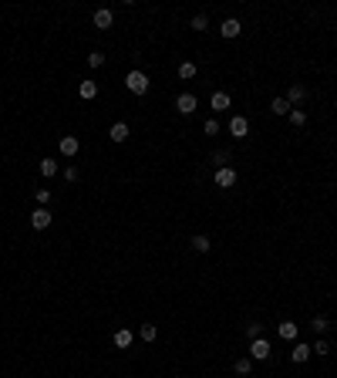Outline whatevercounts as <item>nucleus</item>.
Listing matches in <instances>:
<instances>
[{
  "label": "nucleus",
  "mask_w": 337,
  "mask_h": 378,
  "mask_svg": "<svg viewBox=\"0 0 337 378\" xmlns=\"http://www.w3.org/2000/svg\"><path fill=\"white\" fill-rule=\"evenodd\" d=\"M125 88H129L132 95H145V91H149V74L138 71V68L129 71V74H125Z\"/></svg>",
  "instance_id": "1"
},
{
  "label": "nucleus",
  "mask_w": 337,
  "mask_h": 378,
  "mask_svg": "<svg viewBox=\"0 0 337 378\" xmlns=\"http://www.w3.org/2000/svg\"><path fill=\"white\" fill-rule=\"evenodd\" d=\"M196 108H199V98H196L193 91H182V95L176 98V112L179 115H193Z\"/></svg>",
  "instance_id": "2"
},
{
  "label": "nucleus",
  "mask_w": 337,
  "mask_h": 378,
  "mask_svg": "<svg viewBox=\"0 0 337 378\" xmlns=\"http://www.w3.org/2000/svg\"><path fill=\"white\" fill-rule=\"evenodd\" d=\"M270 341L266 338H257V341H249V358H253V362H266V358H270Z\"/></svg>",
  "instance_id": "3"
},
{
  "label": "nucleus",
  "mask_w": 337,
  "mask_h": 378,
  "mask_svg": "<svg viewBox=\"0 0 337 378\" xmlns=\"http://www.w3.org/2000/svg\"><path fill=\"white\" fill-rule=\"evenodd\" d=\"M51 220H54V216H51V209H48V206H37V209L31 213V226H34V230H48Z\"/></svg>",
  "instance_id": "4"
},
{
  "label": "nucleus",
  "mask_w": 337,
  "mask_h": 378,
  "mask_svg": "<svg viewBox=\"0 0 337 378\" xmlns=\"http://www.w3.org/2000/svg\"><path fill=\"white\" fill-rule=\"evenodd\" d=\"M229 135L233 138H246L249 135V122L243 118V115H233V118H229Z\"/></svg>",
  "instance_id": "5"
},
{
  "label": "nucleus",
  "mask_w": 337,
  "mask_h": 378,
  "mask_svg": "<svg viewBox=\"0 0 337 378\" xmlns=\"http://www.w3.org/2000/svg\"><path fill=\"white\" fill-rule=\"evenodd\" d=\"M213 179H216V186H219V189H229V186H236V172L229 169V166H219Z\"/></svg>",
  "instance_id": "6"
},
{
  "label": "nucleus",
  "mask_w": 337,
  "mask_h": 378,
  "mask_svg": "<svg viewBox=\"0 0 337 378\" xmlns=\"http://www.w3.org/2000/svg\"><path fill=\"white\" fill-rule=\"evenodd\" d=\"M240 31H243V24L236 17H226L223 24H219V34H223V37H240Z\"/></svg>",
  "instance_id": "7"
},
{
  "label": "nucleus",
  "mask_w": 337,
  "mask_h": 378,
  "mask_svg": "<svg viewBox=\"0 0 337 378\" xmlns=\"http://www.w3.org/2000/svg\"><path fill=\"white\" fill-rule=\"evenodd\" d=\"M78 149H81V142H78L74 135H61V155L74 159V155H78Z\"/></svg>",
  "instance_id": "8"
},
{
  "label": "nucleus",
  "mask_w": 337,
  "mask_h": 378,
  "mask_svg": "<svg viewBox=\"0 0 337 378\" xmlns=\"http://www.w3.org/2000/svg\"><path fill=\"white\" fill-rule=\"evenodd\" d=\"M209 105H213V112H226V108L233 105V98L226 95V91H213V98H209Z\"/></svg>",
  "instance_id": "9"
},
{
  "label": "nucleus",
  "mask_w": 337,
  "mask_h": 378,
  "mask_svg": "<svg viewBox=\"0 0 337 378\" xmlns=\"http://www.w3.org/2000/svg\"><path fill=\"white\" fill-rule=\"evenodd\" d=\"M112 21H115V14H112L108 7L95 10V27H98V31H108V27H112Z\"/></svg>",
  "instance_id": "10"
},
{
  "label": "nucleus",
  "mask_w": 337,
  "mask_h": 378,
  "mask_svg": "<svg viewBox=\"0 0 337 378\" xmlns=\"http://www.w3.org/2000/svg\"><path fill=\"white\" fill-rule=\"evenodd\" d=\"M108 138L112 142H125L129 138V122H115L112 129H108Z\"/></svg>",
  "instance_id": "11"
},
{
  "label": "nucleus",
  "mask_w": 337,
  "mask_h": 378,
  "mask_svg": "<svg viewBox=\"0 0 337 378\" xmlns=\"http://www.w3.org/2000/svg\"><path fill=\"white\" fill-rule=\"evenodd\" d=\"M310 345H293V348H290V362H297V365H304L307 362V358H310Z\"/></svg>",
  "instance_id": "12"
},
{
  "label": "nucleus",
  "mask_w": 337,
  "mask_h": 378,
  "mask_svg": "<svg viewBox=\"0 0 337 378\" xmlns=\"http://www.w3.org/2000/svg\"><path fill=\"white\" fill-rule=\"evenodd\" d=\"M132 341H135L132 328H118V331H115V348H132Z\"/></svg>",
  "instance_id": "13"
},
{
  "label": "nucleus",
  "mask_w": 337,
  "mask_h": 378,
  "mask_svg": "<svg viewBox=\"0 0 337 378\" xmlns=\"http://www.w3.org/2000/svg\"><path fill=\"white\" fill-rule=\"evenodd\" d=\"M78 95L85 98V102H91V98H98V85H95V81H81V85H78Z\"/></svg>",
  "instance_id": "14"
},
{
  "label": "nucleus",
  "mask_w": 337,
  "mask_h": 378,
  "mask_svg": "<svg viewBox=\"0 0 337 378\" xmlns=\"http://www.w3.org/2000/svg\"><path fill=\"white\" fill-rule=\"evenodd\" d=\"M304 98H307V88H304V85H290V88H287V102H290V105L304 102Z\"/></svg>",
  "instance_id": "15"
},
{
  "label": "nucleus",
  "mask_w": 337,
  "mask_h": 378,
  "mask_svg": "<svg viewBox=\"0 0 337 378\" xmlns=\"http://www.w3.org/2000/svg\"><path fill=\"white\" fill-rule=\"evenodd\" d=\"M277 334H280L283 341H293V338H297V324H293V321H283L280 328H277Z\"/></svg>",
  "instance_id": "16"
},
{
  "label": "nucleus",
  "mask_w": 337,
  "mask_h": 378,
  "mask_svg": "<svg viewBox=\"0 0 337 378\" xmlns=\"http://www.w3.org/2000/svg\"><path fill=\"white\" fill-rule=\"evenodd\" d=\"M57 169H61V166H57V159H40V176H44V179L57 176Z\"/></svg>",
  "instance_id": "17"
},
{
  "label": "nucleus",
  "mask_w": 337,
  "mask_h": 378,
  "mask_svg": "<svg viewBox=\"0 0 337 378\" xmlns=\"http://www.w3.org/2000/svg\"><path fill=\"white\" fill-rule=\"evenodd\" d=\"M270 108H273V115H290V112H293V105H290L287 98H273Z\"/></svg>",
  "instance_id": "18"
},
{
  "label": "nucleus",
  "mask_w": 337,
  "mask_h": 378,
  "mask_svg": "<svg viewBox=\"0 0 337 378\" xmlns=\"http://www.w3.org/2000/svg\"><path fill=\"white\" fill-rule=\"evenodd\" d=\"M138 334H142V341H155V338H159V328H155V324H142Z\"/></svg>",
  "instance_id": "19"
},
{
  "label": "nucleus",
  "mask_w": 337,
  "mask_h": 378,
  "mask_svg": "<svg viewBox=\"0 0 337 378\" xmlns=\"http://www.w3.org/2000/svg\"><path fill=\"white\" fill-rule=\"evenodd\" d=\"M179 78H182V81L196 78V65H193V61H182V65H179Z\"/></svg>",
  "instance_id": "20"
},
{
  "label": "nucleus",
  "mask_w": 337,
  "mask_h": 378,
  "mask_svg": "<svg viewBox=\"0 0 337 378\" xmlns=\"http://www.w3.org/2000/svg\"><path fill=\"white\" fill-rule=\"evenodd\" d=\"M193 250H196V253H206V250H209V236L196 233V236H193Z\"/></svg>",
  "instance_id": "21"
},
{
  "label": "nucleus",
  "mask_w": 337,
  "mask_h": 378,
  "mask_svg": "<svg viewBox=\"0 0 337 378\" xmlns=\"http://www.w3.org/2000/svg\"><path fill=\"white\" fill-rule=\"evenodd\" d=\"M287 118H290V125H297V129H300V125L307 122V112H304V108H293V112H290Z\"/></svg>",
  "instance_id": "22"
},
{
  "label": "nucleus",
  "mask_w": 337,
  "mask_h": 378,
  "mask_svg": "<svg viewBox=\"0 0 337 378\" xmlns=\"http://www.w3.org/2000/svg\"><path fill=\"white\" fill-rule=\"evenodd\" d=\"M233 368H236V375H249V371H253V358H240Z\"/></svg>",
  "instance_id": "23"
},
{
  "label": "nucleus",
  "mask_w": 337,
  "mask_h": 378,
  "mask_svg": "<svg viewBox=\"0 0 337 378\" xmlns=\"http://www.w3.org/2000/svg\"><path fill=\"white\" fill-rule=\"evenodd\" d=\"M327 328H330V321L324 317V314H317V317H313V331H317V334H324Z\"/></svg>",
  "instance_id": "24"
},
{
  "label": "nucleus",
  "mask_w": 337,
  "mask_h": 378,
  "mask_svg": "<svg viewBox=\"0 0 337 378\" xmlns=\"http://www.w3.org/2000/svg\"><path fill=\"white\" fill-rule=\"evenodd\" d=\"M206 27H209V17L206 14H196L193 17V31H206Z\"/></svg>",
  "instance_id": "25"
},
{
  "label": "nucleus",
  "mask_w": 337,
  "mask_h": 378,
  "mask_svg": "<svg viewBox=\"0 0 337 378\" xmlns=\"http://www.w3.org/2000/svg\"><path fill=\"white\" fill-rule=\"evenodd\" d=\"M104 65V54H101V51H91V54H88V68H101Z\"/></svg>",
  "instance_id": "26"
},
{
  "label": "nucleus",
  "mask_w": 337,
  "mask_h": 378,
  "mask_svg": "<svg viewBox=\"0 0 337 378\" xmlns=\"http://www.w3.org/2000/svg\"><path fill=\"white\" fill-rule=\"evenodd\" d=\"M310 351H313V354H330V345H327L324 338H317V341H313V348H310Z\"/></svg>",
  "instance_id": "27"
},
{
  "label": "nucleus",
  "mask_w": 337,
  "mask_h": 378,
  "mask_svg": "<svg viewBox=\"0 0 337 378\" xmlns=\"http://www.w3.org/2000/svg\"><path fill=\"white\" fill-rule=\"evenodd\" d=\"M246 338H249V341L263 338V324H249V328H246Z\"/></svg>",
  "instance_id": "28"
},
{
  "label": "nucleus",
  "mask_w": 337,
  "mask_h": 378,
  "mask_svg": "<svg viewBox=\"0 0 337 378\" xmlns=\"http://www.w3.org/2000/svg\"><path fill=\"white\" fill-rule=\"evenodd\" d=\"M34 200H37L40 206H48V203H51V189H34Z\"/></svg>",
  "instance_id": "29"
},
{
  "label": "nucleus",
  "mask_w": 337,
  "mask_h": 378,
  "mask_svg": "<svg viewBox=\"0 0 337 378\" xmlns=\"http://www.w3.org/2000/svg\"><path fill=\"white\" fill-rule=\"evenodd\" d=\"M202 132H206V135H219V122H216V118H209L206 125H202Z\"/></svg>",
  "instance_id": "30"
},
{
  "label": "nucleus",
  "mask_w": 337,
  "mask_h": 378,
  "mask_svg": "<svg viewBox=\"0 0 337 378\" xmlns=\"http://www.w3.org/2000/svg\"><path fill=\"white\" fill-rule=\"evenodd\" d=\"M78 176H81V172L74 169V166H68V169H65V179H68V183H78Z\"/></svg>",
  "instance_id": "31"
},
{
  "label": "nucleus",
  "mask_w": 337,
  "mask_h": 378,
  "mask_svg": "<svg viewBox=\"0 0 337 378\" xmlns=\"http://www.w3.org/2000/svg\"><path fill=\"white\" fill-rule=\"evenodd\" d=\"M213 162H219V166H226V162H229V152H216V155H213Z\"/></svg>",
  "instance_id": "32"
}]
</instances>
